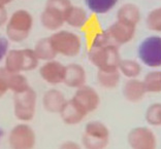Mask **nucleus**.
Instances as JSON below:
<instances>
[{
  "instance_id": "bb28decb",
  "label": "nucleus",
  "mask_w": 161,
  "mask_h": 149,
  "mask_svg": "<svg viewBox=\"0 0 161 149\" xmlns=\"http://www.w3.org/2000/svg\"><path fill=\"white\" fill-rule=\"evenodd\" d=\"M146 26L151 31L161 32V6L152 9L147 14Z\"/></svg>"
},
{
  "instance_id": "423d86ee",
  "label": "nucleus",
  "mask_w": 161,
  "mask_h": 149,
  "mask_svg": "<svg viewBox=\"0 0 161 149\" xmlns=\"http://www.w3.org/2000/svg\"><path fill=\"white\" fill-rule=\"evenodd\" d=\"M82 142L85 149H105L109 142V130L101 121L88 122Z\"/></svg>"
},
{
  "instance_id": "7ed1b4c3",
  "label": "nucleus",
  "mask_w": 161,
  "mask_h": 149,
  "mask_svg": "<svg viewBox=\"0 0 161 149\" xmlns=\"http://www.w3.org/2000/svg\"><path fill=\"white\" fill-rule=\"evenodd\" d=\"M4 67L7 71L14 73L32 71L37 68L39 60L33 49H9L4 58Z\"/></svg>"
},
{
  "instance_id": "dca6fc26",
  "label": "nucleus",
  "mask_w": 161,
  "mask_h": 149,
  "mask_svg": "<svg viewBox=\"0 0 161 149\" xmlns=\"http://www.w3.org/2000/svg\"><path fill=\"white\" fill-rule=\"evenodd\" d=\"M122 93L124 98L131 103H137L144 99L145 95L147 94L145 85L142 80L137 78H129L124 83Z\"/></svg>"
},
{
  "instance_id": "2eb2a0df",
  "label": "nucleus",
  "mask_w": 161,
  "mask_h": 149,
  "mask_svg": "<svg viewBox=\"0 0 161 149\" xmlns=\"http://www.w3.org/2000/svg\"><path fill=\"white\" fill-rule=\"evenodd\" d=\"M40 24L42 26L49 31L56 32L63 27L65 24L64 13L55 8L45 6V8L40 13Z\"/></svg>"
},
{
  "instance_id": "2f4dec72",
  "label": "nucleus",
  "mask_w": 161,
  "mask_h": 149,
  "mask_svg": "<svg viewBox=\"0 0 161 149\" xmlns=\"http://www.w3.org/2000/svg\"><path fill=\"white\" fill-rule=\"evenodd\" d=\"M59 149H82V148H80V146L76 142H74V141H66V142H64L63 144L60 145Z\"/></svg>"
},
{
  "instance_id": "9b49d317",
  "label": "nucleus",
  "mask_w": 161,
  "mask_h": 149,
  "mask_svg": "<svg viewBox=\"0 0 161 149\" xmlns=\"http://www.w3.org/2000/svg\"><path fill=\"white\" fill-rule=\"evenodd\" d=\"M74 99L80 105L87 113L95 111L100 105V97L92 86L84 85L76 89Z\"/></svg>"
},
{
  "instance_id": "f3484780",
  "label": "nucleus",
  "mask_w": 161,
  "mask_h": 149,
  "mask_svg": "<svg viewBox=\"0 0 161 149\" xmlns=\"http://www.w3.org/2000/svg\"><path fill=\"white\" fill-rule=\"evenodd\" d=\"M65 24L74 29H82L89 21L87 10L82 6L72 4L64 14Z\"/></svg>"
},
{
  "instance_id": "f03ea898",
  "label": "nucleus",
  "mask_w": 161,
  "mask_h": 149,
  "mask_svg": "<svg viewBox=\"0 0 161 149\" xmlns=\"http://www.w3.org/2000/svg\"><path fill=\"white\" fill-rule=\"evenodd\" d=\"M88 58L98 70L102 71L118 70L119 64L122 60L118 46L98 43L91 44Z\"/></svg>"
},
{
  "instance_id": "0eeeda50",
  "label": "nucleus",
  "mask_w": 161,
  "mask_h": 149,
  "mask_svg": "<svg viewBox=\"0 0 161 149\" xmlns=\"http://www.w3.org/2000/svg\"><path fill=\"white\" fill-rule=\"evenodd\" d=\"M138 58L150 68L161 67V36L153 35L145 38L138 46Z\"/></svg>"
},
{
  "instance_id": "f8f14e48",
  "label": "nucleus",
  "mask_w": 161,
  "mask_h": 149,
  "mask_svg": "<svg viewBox=\"0 0 161 149\" xmlns=\"http://www.w3.org/2000/svg\"><path fill=\"white\" fill-rule=\"evenodd\" d=\"M65 65L57 60L45 62L39 68V75L43 80L51 85H58L63 82Z\"/></svg>"
},
{
  "instance_id": "4468645a",
  "label": "nucleus",
  "mask_w": 161,
  "mask_h": 149,
  "mask_svg": "<svg viewBox=\"0 0 161 149\" xmlns=\"http://www.w3.org/2000/svg\"><path fill=\"white\" fill-rule=\"evenodd\" d=\"M86 70L82 65L78 63H72L65 66L63 83L66 86L71 89H79L80 86L86 85Z\"/></svg>"
},
{
  "instance_id": "1a4fd4ad",
  "label": "nucleus",
  "mask_w": 161,
  "mask_h": 149,
  "mask_svg": "<svg viewBox=\"0 0 161 149\" xmlns=\"http://www.w3.org/2000/svg\"><path fill=\"white\" fill-rule=\"evenodd\" d=\"M135 28L136 27L116 21L102 32L109 44L119 48V46L127 44L132 40L135 35Z\"/></svg>"
},
{
  "instance_id": "4be33fe9",
  "label": "nucleus",
  "mask_w": 161,
  "mask_h": 149,
  "mask_svg": "<svg viewBox=\"0 0 161 149\" xmlns=\"http://www.w3.org/2000/svg\"><path fill=\"white\" fill-rule=\"evenodd\" d=\"M118 70L121 75L129 78H137L142 73V66L137 61L131 59H122L119 64Z\"/></svg>"
},
{
  "instance_id": "412c9836",
  "label": "nucleus",
  "mask_w": 161,
  "mask_h": 149,
  "mask_svg": "<svg viewBox=\"0 0 161 149\" xmlns=\"http://www.w3.org/2000/svg\"><path fill=\"white\" fill-rule=\"evenodd\" d=\"M121 79V73L119 70L102 71L98 70L96 75V80L98 85L104 89H114L119 85Z\"/></svg>"
},
{
  "instance_id": "ddd939ff",
  "label": "nucleus",
  "mask_w": 161,
  "mask_h": 149,
  "mask_svg": "<svg viewBox=\"0 0 161 149\" xmlns=\"http://www.w3.org/2000/svg\"><path fill=\"white\" fill-rule=\"evenodd\" d=\"M61 119L67 126L79 125L88 114L74 98L66 100L59 112Z\"/></svg>"
},
{
  "instance_id": "9d476101",
  "label": "nucleus",
  "mask_w": 161,
  "mask_h": 149,
  "mask_svg": "<svg viewBox=\"0 0 161 149\" xmlns=\"http://www.w3.org/2000/svg\"><path fill=\"white\" fill-rule=\"evenodd\" d=\"M127 141L131 149H156L157 147L155 134L146 126H137L131 130Z\"/></svg>"
},
{
  "instance_id": "c756f323",
  "label": "nucleus",
  "mask_w": 161,
  "mask_h": 149,
  "mask_svg": "<svg viewBox=\"0 0 161 149\" xmlns=\"http://www.w3.org/2000/svg\"><path fill=\"white\" fill-rule=\"evenodd\" d=\"M9 50V40L4 36L0 35V62L4 60L7 52Z\"/></svg>"
},
{
  "instance_id": "393cba45",
  "label": "nucleus",
  "mask_w": 161,
  "mask_h": 149,
  "mask_svg": "<svg viewBox=\"0 0 161 149\" xmlns=\"http://www.w3.org/2000/svg\"><path fill=\"white\" fill-rule=\"evenodd\" d=\"M7 81H8L9 90H12L14 94L23 92V90H25L30 86L28 83L27 77L22 73H14V72L8 71Z\"/></svg>"
},
{
  "instance_id": "5701e85b",
  "label": "nucleus",
  "mask_w": 161,
  "mask_h": 149,
  "mask_svg": "<svg viewBox=\"0 0 161 149\" xmlns=\"http://www.w3.org/2000/svg\"><path fill=\"white\" fill-rule=\"evenodd\" d=\"M87 8L95 14H105L117 5L118 0H85Z\"/></svg>"
},
{
  "instance_id": "aec40b11",
  "label": "nucleus",
  "mask_w": 161,
  "mask_h": 149,
  "mask_svg": "<svg viewBox=\"0 0 161 149\" xmlns=\"http://www.w3.org/2000/svg\"><path fill=\"white\" fill-rule=\"evenodd\" d=\"M33 50L39 61L47 62V61L55 60V58L57 57V53L54 49L52 42H51L50 37L40 38L36 42Z\"/></svg>"
},
{
  "instance_id": "39448f33",
  "label": "nucleus",
  "mask_w": 161,
  "mask_h": 149,
  "mask_svg": "<svg viewBox=\"0 0 161 149\" xmlns=\"http://www.w3.org/2000/svg\"><path fill=\"white\" fill-rule=\"evenodd\" d=\"M37 94L29 86L21 93L14 94V113L21 121H30L33 119L36 110Z\"/></svg>"
},
{
  "instance_id": "7c9ffc66",
  "label": "nucleus",
  "mask_w": 161,
  "mask_h": 149,
  "mask_svg": "<svg viewBox=\"0 0 161 149\" xmlns=\"http://www.w3.org/2000/svg\"><path fill=\"white\" fill-rule=\"evenodd\" d=\"M8 12H7L5 5L0 4V28L5 27V25L8 21Z\"/></svg>"
},
{
  "instance_id": "a211bd4d",
  "label": "nucleus",
  "mask_w": 161,
  "mask_h": 149,
  "mask_svg": "<svg viewBox=\"0 0 161 149\" xmlns=\"http://www.w3.org/2000/svg\"><path fill=\"white\" fill-rule=\"evenodd\" d=\"M66 99L61 90L57 89L47 90L42 97L43 108L50 113H59Z\"/></svg>"
},
{
  "instance_id": "a878e982",
  "label": "nucleus",
  "mask_w": 161,
  "mask_h": 149,
  "mask_svg": "<svg viewBox=\"0 0 161 149\" xmlns=\"http://www.w3.org/2000/svg\"><path fill=\"white\" fill-rule=\"evenodd\" d=\"M146 121L154 126H161V103L150 105L146 110Z\"/></svg>"
},
{
  "instance_id": "cd10ccee",
  "label": "nucleus",
  "mask_w": 161,
  "mask_h": 149,
  "mask_svg": "<svg viewBox=\"0 0 161 149\" xmlns=\"http://www.w3.org/2000/svg\"><path fill=\"white\" fill-rule=\"evenodd\" d=\"M72 5L71 0H47L46 6L60 10L64 14L67 12V9Z\"/></svg>"
},
{
  "instance_id": "20e7f679",
  "label": "nucleus",
  "mask_w": 161,
  "mask_h": 149,
  "mask_svg": "<svg viewBox=\"0 0 161 149\" xmlns=\"http://www.w3.org/2000/svg\"><path fill=\"white\" fill-rule=\"evenodd\" d=\"M51 42L57 54L66 58H75L82 50V38L69 30L60 29L50 36Z\"/></svg>"
},
{
  "instance_id": "473e14b6",
  "label": "nucleus",
  "mask_w": 161,
  "mask_h": 149,
  "mask_svg": "<svg viewBox=\"0 0 161 149\" xmlns=\"http://www.w3.org/2000/svg\"><path fill=\"white\" fill-rule=\"evenodd\" d=\"M14 0H0V4L2 5H7L9 4V3H12Z\"/></svg>"
},
{
  "instance_id": "b1692460",
  "label": "nucleus",
  "mask_w": 161,
  "mask_h": 149,
  "mask_svg": "<svg viewBox=\"0 0 161 149\" xmlns=\"http://www.w3.org/2000/svg\"><path fill=\"white\" fill-rule=\"evenodd\" d=\"M147 93L160 94L161 93V70H153L146 74L144 80Z\"/></svg>"
},
{
  "instance_id": "6ab92c4d",
  "label": "nucleus",
  "mask_w": 161,
  "mask_h": 149,
  "mask_svg": "<svg viewBox=\"0 0 161 149\" xmlns=\"http://www.w3.org/2000/svg\"><path fill=\"white\" fill-rule=\"evenodd\" d=\"M142 17L141 9L134 3H125L121 5L117 12V21L122 22L130 26L136 27Z\"/></svg>"
},
{
  "instance_id": "c85d7f7f",
  "label": "nucleus",
  "mask_w": 161,
  "mask_h": 149,
  "mask_svg": "<svg viewBox=\"0 0 161 149\" xmlns=\"http://www.w3.org/2000/svg\"><path fill=\"white\" fill-rule=\"evenodd\" d=\"M7 76H8V71L4 67H0V99L9 90Z\"/></svg>"
},
{
  "instance_id": "f257e3e1",
  "label": "nucleus",
  "mask_w": 161,
  "mask_h": 149,
  "mask_svg": "<svg viewBox=\"0 0 161 149\" xmlns=\"http://www.w3.org/2000/svg\"><path fill=\"white\" fill-rule=\"evenodd\" d=\"M34 20L31 13L26 9H17L10 14L5 25V35L9 41L21 43L30 35Z\"/></svg>"
},
{
  "instance_id": "6e6552de",
  "label": "nucleus",
  "mask_w": 161,
  "mask_h": 149,
  "mask_svg": "<svg viewBox=\"0 0 161 149\" xmlns=\"http://www.w3.org/2000/svg\"><path fill=\"white\" fill-rule=\"evenodd\" d=\"M35 142L34 130L26 123L14 126L8 136V144L12 149H33Z\"/></svg>"
}]
</instances>
